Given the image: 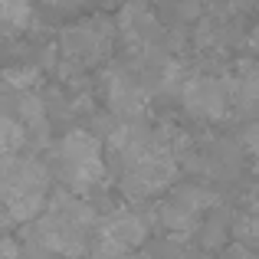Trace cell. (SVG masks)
Masks as SVG:
<instances>
[{"label": "cell", "mask_w": 259, "mask_h": 259, "mask_svg": "<svg viewBox=\"0 0 259 259\" xmlns=\"http://www.w3.org/2000/svg\"><path fill=\"white\" fill-rule=\"evenodd\" d=\"M181 102L194 118H203V121H220L223 115L230 112V85L217 76H194L187 79L181 89Z\"/></svg>", "instance_id": "1"}, {"label": "cell", "mask_w": 259, "mask_h": 259, "mask_svg": "<svg viewBox=\"0 0 259 259\" xmlns=\"http://www.w3.org/2000/svg\"><path fill=\"white\" fill-rule=\"evenodd\" d=\"M99 236L132 253V249H138L148 240V223L138 213H132V210H115L105 220H99Z\"/></svg>", "instance_id": "2"}, {"label": "cell", "mask_w": 259, "mask_h": 259, "mask_svg": "<svg viewBox=\"0 0 259 259\" xmlns=\"http://www.w3.org/2000/svg\"><path fill=\"white\" fill-rule=\"evenodd\" d=\"M20 190H50V171L36 158H4V194Z\"/></svg>", "instance_id": "3"}, {"label": "cell", "mask_w": 259, "mask_h": 259, "mask_svg": "<svg viewBox=\"0 0 259 259\" xmlns=\"http://www.w3.org/2000/svg\"><path fill=\"white\" fill-rule=\"evenodd\" d=\"M118 30L125 33L132 43H151L154 33H158V20H154L151 7L145 0H132V4L121 7L118 13Z\"/></svg>", "instance_id": "4"}, {"label": "cell", "mask_w": 259, "mask_h": 259, "mask_svg": "<svg viewBox=\"0 0 259 259\" xmlns=\"http://www.w3.org/2000/svg\"><path fill=\"white\" fill-rule=\"evenodd\" d=\"M56 154H59V161H63V164L95 161V158H102V141H99V135L85 132V128H72V132L56 145Z\"/></svg>", "instance_id": "5"}, {"label": "cell", "mask_w": 259, "mask_h": 259, "mask_svg": "<svg viewBox=\"0 0 259 259\" xmlns=\"http://www.w3.org/2000/svg\"><path fill=\"white\" fill-rule=\"evenodd\" d=\"M171 203L190 210V213H200V210L213 207V194H210L207 187H200V184H184V187H174Z\"/></svg>", "instance_id": "6"}, {"label": "cell", "mask_w": 259, "mask_h": 259, "mask_svg": "<svg viewBox=\"0 0 259 259\" xmlns=\"http://www.w3.org/2000/svg\"><path fill=\"white\" fill-rule=\"evenodd\" d=\"M0 132H4V158H13V154H20V151L26 148L30 132H26V125H23L20 118L7 115V118L0 121Z\"/></svg>", "instance_id": "7"}, {"label": "cell", "mask_w": 259, "mask_h": 259, "mask_svg": "<svg viewBox=\"0 0 259 259\" xmlns=\"http://www.w3.org/2000/svg\"><path fill=\"white\" fill-rule=\"evenodd\" d=\"M233 236L249 249H259V210L256 213H243L240 220H233Z\"/></svg>", "instance_id": "8"}, {"label": "cell", "mask_w": 259, "mask_h": 259, "mask_svg": "<svg viewBox=\"0 0 259 259\" xmlns=\"http://www.w3.org/2000/svg\"><path fill=\"white\" fill-rule=\"evenodd\" d=\"M4 23L7 33L23 30L30 23V0H4Z\"/></svg>", "instance_id": "9"}, {"label": "cell", "mask_w": 259, "mask_h": 259, "mask_svg": "<svg viewBox=\"0 0 259 259\" xmlns=\"http://www.w3.org/2000/svg\"><path fill=\"white\" fill-rule=\"evenodd\" d=\"M223 227H227V223H223L220 217H210V220L203 223V233L200 236H203V246H207V249H217L223 240H227V230H223Z\"/></svg>", "instance_id": "10"}, {"label": "cell", "mask_w": 259, "mask_h": 259, "mask_svg": "<svg viewBox=\"0 0 259 259\" xmlns=\"http://www.w3.org/2000/svg\"><path fill=\"white\" fill-rule=\"evenodd\" d=\"M89 259H128V249H121V246H115V243L99 236L92 243V249H89Z\"/></svg>", "instance_id": "11"}, {"label": "cell", "mask_w": 259, "mask_h": 259, "mask_svg": "<svg viewBox=\"0 0 259 259\" xmlns=\"http://www.w3.org/2000/svg\"><path fill=\"white\" fill-rule=\"evenodd\" d=\"M240 145L246 148V151L259 154V121H253V125H246V128H243V135H240Z\"/></svg>", "instance_id": "12"}, {"label": "cell", "mask_w": 259, "mask_h": 259, "mask_svg": "<svg viewBox=\"0 0 259 259\" xmlns=\"http://www.w3.org/2000/svg\"><path fill=\"white\" fill-rule=\"evenodd\" d=\"M4 259H30V256L23 253V246H20L13 236H7L4 240Z\"/></svg>", "instance_id": "13"}, {"label": "cell", "mask_w": 259, "mask_h": 259, "mask_svg": "<svg viewBox=\"0 0 259 259\" xmlns=\"http://www.w3.org/2000/svg\"><path fill=\"white\" fill-rule=\"evenodd\" d=\"M249 46H253V50H259V23L253 26V33H249Z\"/></svg>", "instance_id": "14"}, {"label": "cell", "mask_w": 259, "mask_h": 259, "mask_svg": "<svg viewBox=\"0 0 259 259\" xmlns=\"http://www.w3.org/2000/svg\"><path fill=\"white\" fill-rule=\"evenodd\" d=\"M253 200H256V207H259V187L253 190Z\"/></svg>", "instance_id": "15"}, {"label": "cell", "mask_w": 259, "mask_h": 259, "mask_svg": "<svg viewBox=\"0 0 259 259\" xmlns=\"http://www.w3.org/2000/svg\"><path fill=\"white\" fill-rule=\"evenodd\" d=\"M59 259H63V256H59Z\"/></svg>", "instance_id": "16"}]
</instances>
